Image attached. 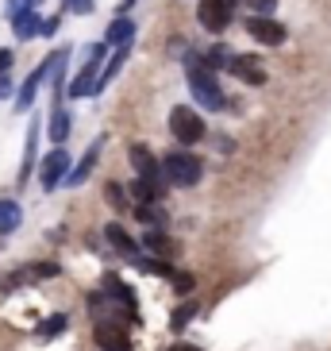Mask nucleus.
<instances>
[{
	"mask_svg": "<svg viewBox=\"0 0 331 351\" xmlns=\"http://www.w3.org/2000/svg\"><path fill=\"white\" fill-rule=\"evenodd\" d=\"M39 0H8V16H20V12H27V8H35Z\"/></svg>",
	"mask_w": 331,
	"mask_h": 351,
	"instance_id": "26",
	"label": "nucleus"
},
{
	"mask_svg": "<svg viewBox=\"0 0 331 351\" xmlns=\"http://www.w3.org/2000/svg\"><path fill=\"white\" fill-rule=\"evenodd\" d=\"M231 16H235V8H231V0H200L197 4V20L204 32L220 35L231 27Z\"/></svg>",
	"mask_w": 331,
	"mask_h": 351,
	"instance_id": "6",
	"label": "nucleus"
},
{
	"mask_svg": "<svg viewBox=\"0 0 331 351\" xmlns=\"http://www.w3.org/2000/svg\"><path fill=\"white\" fill-rule=\"evenodd\" d=\"M35 147H39V124H31V132H27V147H23V166H20V182H27V174H31Z\"/></svg>",
	"mask_w": 331,
	"mask_h": 351,
	"instance_id": "19",
	"label": "nucleus"
},
{
	"mask_svg": "<svg viewBox=\"0 0 331 351\" xmlns=\"http://www.w3.org/2000/svg\"><path fill=\"white\" fill-rule=\"evenodd\" d=\"M8 89H12V85H8V77L0 73V97H8Z\"/></svg>",
	"mask_w": 331,
	"mask_h": 351,
	"instance_id": "30",
	"label": "nucleus"
},
{
	"mask_svg": "<svg viewBox=\"0 0 331 351\" xmlns=\"http://www.w3.org/2000/svg\"><path fill=\"white\" fill-rule=\"evenodd\" d=\"M127 186H120V182H108V186H104V201H108V205L112 208H124L127 205V193H124Z\"/></svg>",
	"mask_w": 331,
	"mask_h": 351,
	"instance_id": "21",
	"label": "nucleus"
},
{
	"mask_svg": "<svg viewBox=\"0 0 331 351\" xmlns=\"http://www.w3.org/2000/svg\"><path fill=\"white\" fill-rule=\"evenodd\" d=\"M12 32H16V39H35V35L42 32L39 12L27 8V12H20V16H12Z\"/></svg>",
	"mask_w": 331,
	"mask_h": 351,
	"instance_id": "14",
	"label": "nucleus"
},
{
	"mask_svg": "<svg viewBox=\"0 0 331 351\" xmlns=\"http://www.w3.org/2000/svg\"><path fill=\"white\" fill-rule=\"evenodd\" d=\"M231 73L247 85H266V70H262V62L254 54H235V58H231Z\"/></svg>",
	"mask_w": 331,
	"mask_h": 351,
	"instance_id": "11",
	"label": "nucleus"
},
{
	"mask_svg": "<svg viewBox=\"0 0 331 351\" xmlns=\"http://www.w3.org/2000/svg\"><path fill=\"white\" fill-rule=\"evenodd\" d=\"M66 178H70V155H66V147H54L51 155L42 158L39 182H42V189H58Z\"/></svg>",
	"mask_w": 331,
	"mask_h": 351,
	"instance_id": "7",
	"label": "nucleus"
},
{
	"mask_svg": "<svg viewBox=\"0 0 331 351\" xmlns=\"http://www.w3.org/2000/svg\"><path fill=\"white\" fill-rule=\"evenodd\" d=\"M162 170L174 186H197L200 178H204V162H200L193 151H170V155L162 158Z\"/></svg>",
	"mask_w": 331,
	"mask_h": 351,
	"instance_id": "2",
	"label": "nucleus"
},
{
	"mask_svg": "<svg viewBox=\"0 0 331 351\" xmlns=\"http://www.w3.org/2000/svg\"><path fill=\"white\" fill-rule=\"evenodd\" d=\"M247 32L259 43H266V47H281V43H285V27H281L278 20H269V16H250Z\"/></svg>",
	"mask_w": 331,
	"mask_h": 351,
	"instance_id": "10",
	"label": "nucleus"
},
{
	"mask_svg": "<svg viewBox=\"0 0 331 351\" xmlns=\"http://www.w3.org/2000/svg\"><path fill=\"white\" fill-rule=\"evenodd\" d=\"M96 155H101V143H93V147H89V151H85V158H81V162H77V166H73V170H70V178H66V186H81L85 178L93 174V166H96Z\"/></svg>",
	"mask_w": 331,
	"mask_h": 351,
	"instance_id": "16",
	"label": "nucleus"
},
{
	"mask_svg": "<svg viewBox=\"0 0 331 351\" xmlns=\"http://www.w3.org/2000/svg\"><path fill=\"white\" fill-rule=\"evenodd\" d=\"M66 4H70L73 12H81V16H85L89 8H93V0H66Z\"/></svg>",
	"mask_w": 331,
	"mask_h": 351,
	"instance_id": "28",
	"label": "nucleus"
},
{
	"mask_svg": "<svg viewBox=\"0 0 331 351\" xmlns=\"http://www.w3.org/2000/svg\"><path fill=\"white\" fill-rule=\"evenodd\" d=\"M189 89H193V97H197L204 108H212V112L224 108V89H220L216 73L208 70L200 58H189Z\"/></svg>",
	"mask_w": 331,
	"mask_h": 351,
	"instance_id": "1",
	"label": "nucleus"
},
{
	"mask_svg": "<svg viewBox=\"0 0 331 351\" xmlns=\"http://www.w3.org/2000/svg\"><path fill=\"white\" fill-rule=\"evenodd\" d=\"M58 23H62V16H51V20H42V32H39V35H54V32H58Z\"/></svg>",
	"mask_w": 331,
	"mask_h": 351,
	"instance_id": "27",
	"label": "nucleus"
},
{
	"mask_svg": "<svg viewBox=\"0 0 331 351\" xmlns=\"http://www.w3.org/2000/svg\"><path fill=\"white\" fill-rule=\"evenodd\" d=\"M51 139H54V147H62L66 143V135H70V112H66L62 104L54 101V112H51Z\"/></svg>",
	"mask_w": 331,
	"mask_h": 351,
	"instance_id": "17",
	"label": "nucleus"
},
{
	"mask_svg": "<svg viewBox=\"0 0 331 351\" xmlns=\"http://www.w3.org/2000/svg\"><path fill=\"white\" fill-rule=\"evenodd\" d=\"M101 58H104V43H93V47H85V66H81V73L73 77V85H70V97L73 101H81V97H93L96 93V66H101Z\"/></svg>",
	"mask_w": 331,
	"mask_h": 351,
	"instance_id": "5",
	"label": "nucleus"
},
{
	"mask_svg": "<svg viewBox=\"0 0 331 351\" xmlns=\"http://www.w3.org/2000/svg\"><path fill=\"white\" fill-rule=\"evenodd\" d=\"M62 328H66V317H62V313H54L51 320H42V324H39V336H42V340H51V336H58Z\"/></svg>",
	"mask_w": 331,
	"mask_h": 351,
	"instance_id": "22",
	"label": "nucleus"
},
{
	"mask_svg": "<svg viewBox=\"0 0 331 351\" xmlns=\"http://www.w3.org/2000/svg\"><path fill=\"white\" fill-rule=\"evenodd\" d=\"M243 4H247V8L254 12V16H269V12H274V4H278V0H243Z\"/></svg>",
	"mask_w": 331,
	"mask_h": 351,
	"instance_id": "24",
	"label": "nucleus"
},
{
	"mask_svg": "<svg viewBox=\"0 0 331 351\" xmlns=\"http://www.w3.org/2000/svg\"><path fill=\"white\" fill-rule=\"evenodd\" d=\"M170 132H174V139L181 147H193L204 139V120H200L193 108H185V104H177L174 112H170Z\"/></svg>",
	"mask_w": 331,
	"mask_h": 351,
	"instance_id": "4",
	"label": "nucleus"
},
{
	"mask_svg": "<svg viewBox=\"0 0 331 351\" xmlns=\"http://www.w3.org/2000/svg\"><path fill=\"white\" fill-rule=\"evenodd\" d=\"M131 35H135V23L127 20V16H116L112 27L104 32V43H108V47H127V43H131Z\"/></svg>",
	"mask_w": 331,
	"mask_h": 351,
	"instance_id": "15",
	"label": "nucleus"
},
{
	"mask_svg": "<svg viewBox=\"0 0 331 351\" xmlns=\"http://www.w3.org/2000/svg\"><path fill=\"white\" fill-rule=\"evenodd\" d=\"M93 336L101 343V351H131V336H127V328L120 320H96Z\"/></svg>",
	"mask_w": 331,
	"mask_h": 351,
	"instance_id": "8",
	"label": "nucleus"
},
{
	"mask_svg": "<svg viewBox=\"0 0 331 351\" xmlns=\"http://www.w3.org/2000/svg\"><path fill=\"white\" fill-rule=\"evenodd\" d=\"M8 66H12V51L8 47H0V73H8Z\"/></svg>",
	"mask_w": 331,
	"mask_h": 351,
	"instance_id": "29",
	"label": "nucleus"
},
{
	"mask_svg": "<svg viewBox=\"0 0 331 351\" xmlns=\"http://www.w3.org/2000/svg\"><path fill=\"white\" fill-rule=\"evenodd\" d=\"M170 351H200V348H193V343H177V348H170Z\"/></svg>",
	"mask_w": 331,
	"mask_h": 351,
	"instance_id": "31",
	"label": "nucleus"
},
{
	"mask_svg": "<svg viewBox=\"0 0 331 351\" xmlns=\"http://www.w3.org/2000/svg\"><path fill=\"white\" fill-rule=\"evenodd\" d=\"M174 289H177V293H189V289H193V274L177 270V274H174Z\"/></svg>",
	"mask_w": 331,
	"mask_h": 351,
	"instance_id": "25",
	"label": "nucleus"
},
{
	"mask_svg": "<svg viewBox=\"0 0 331 351\" xmlns=\"http://www.w3.org/2000/svg\"><path fill=\"white\" fill-rule=\"evenodd\" d=\"M104 239H108V243H112V247L120 251L124 258H131V263L139 258V243H135V239L127 236V232H124L120 224H108V228H104Z\"/></svg>",
	"mask_w": 331,
	"mask_h": 351,
	"instance_id": "13",
	"label": "nucleus"
},
{
	"mask_svg": "<svg viewBox=\"0 0 331 351\" xmlns=\"http://www.w3.org/2000/svg\"><path fill=\"white\" fill-rule=\"evenodd\" d=\"M20 220H23L20 205H16V201H8V197H0V236L16 232V228H20Z\"/></svg>",
	"mask_w": 331,
	"mask_h": 351,
	"instance_id": "18",
	"label": "nucleus"
},
{
	"mask_svg": "<svg viewBox=\"0 0 331 351\" xmlns=\"http://www.w3.org/2000/svg\"><path fill=\"white\" fill-rule=\"evenodd\" d=\"M139 220H143L146 228H162L166 224V213L158 205H150V201H146V205H139Z\"/></svg>",
	"mask_w": 331,
	"mask_h": 351,
	"instance_id": "20",
	"label": "nucleus"
},
{
	"mask_svg": "<svg viewBox=\"0 0 331 351\" xmlns=\"http://www.w3.org/2000/svg\"><path fill=\"white\" fill-rule=\"evenodd\" d=\"M143 247L150 251V255H158V258H174L177 243H174L170 236H166L162 228H146V236H143Z\"/></svg>",
	"mask_w": 331,
	"mask_h": 351,
	"instance_id": "12",
	"label": "nucleus"
},
{
	"mask_svg": "<svg viewBox=\"0 0 331 351\" xmlns=\"http://www.w3.org/2000/svg\"><path fill=\"white\" fill-rule=\"evenodd\" d=\"M193 313H197V305H181V309L174 313V317H170V328L174 332H181L189 324V320H193Z\"/></svg>",
	"mask_w": 331,
	"mask_h": 351,
	"instance_id": "23",
	"label": "nucleus"
},
{
	"mask_svg": "<svg viewBox=\"0 0 331 351\" xmlns=\"http://www.w3.org/2000/svg\"><path fill=\"white\" fill-rule=\"evenodd\" d=\"M51 70H54V54H47V58H42V66H35V73L20 85V97H16V112H27V108H31L35 89H39V85L51 77Z\"/></svg>",
	"mask_w": 331,
	"mask_h": 351,
	"instance_id": "9",
	"label": "nucleus"
},
{
	"mask_svg": "<svg viewBox=\"0 0 331 351\" xmlns=\"http://www.w3.org/2000/svg\"><path fill=\"white\" fill-rule=\"evenodd\" d=\"M127 155H131L135 174L143 178V182H146L150 189H155V193H162V186L170 182V178H166L162 162H158V158L150 155V147H146V143H131V151H127Z\"/></svg>",
	"mask_w": 331,
	"mask_h": 351,
	"instance_id": "3",
	"label": "nucleus"
}]
</instances>
